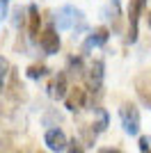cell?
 Wrapping results in <instances>:
<instances>
[{
	"instance_id": "obj_8",
	"label": "cell",
	"mask_w": 151,
	"mask_h": 153,
	"mask_svg": "<svg viewBox=\"0 0 151 153\" xmlns=\"http://www.w3.org/2000/svg\"><path fill=\"white\" fill-rule=\"evenodd\" d=\"M103 62L101 59H94L92 66L87 69V85L92 91H101V82H103Z\"/></svg>"
},
{
	"instance_id": "obj_6",
	"label": "cell",
	"mask_w": 151,
	"mask_h": 153,
	"mask_svg": "<svg viewBox=\"0 0 151 153\" xmlns=\"http://www.w3.org/2000/svg\"><path fill=\"white\" fill-rule=\"evenodd\" d=\"M64 103H67V108L71 112H80L87 105V91L82 89V87H71L69 94L64 96Z\"/></svg>"
},
{
	"instance_id": "obj_16",
	"label": "cell",
	"mask_w": 151,
	"mask_h": 153,
	"mask_svg": "<svg viewBox=\"0 0 151 153\" xmlns=\"http://www.w3.org/2000/svg\"><path fill=\"white\" fill-rule=\"evenodd\" d=\"M9 71H12V64L7 62V57H2V55H0V89L5 87L7 78H9Z\"/></svg>"
},
{
	"instance_id": "obj_19",
	"label": "cell",
	"mask_w": 151,
	"mask_h": 153,
	"mask_svg": "<svg viewBox=\"0 0 151 153\" xmlns=\"http://www.w3.org/2000/svg\"><path fill=\"white\" fill-rule=\"evenodd\" d=\"M140 151H149V140L147 137H140Z\"/></svg>"
},
{
	"instance_id": "obj_2",
	"label": "cell",
	"mask_w": 151,
	"mask_h": 153,
	"mask_svg": "<svg viewBox=\"0 0 151 153\" xmlns=\"http://www.w3.org/2000/svg\"><path fill=\"white\" fill-rule=\"evenodd\" d=\"M5 94H7V98H12L14 103H23V101H28V91H25V87H23V82H21V78H19V73L16 71H9V78H7V82H5Z\"/></svg>"
},
{
	"instance_id": "obj_9",
	"label": "cell",
	"mask_w": 151,
	"mask_h": 153,
	"mask_svg": "<svg viewBox=\"0 0 151 153\" xmlns=\"http://www.w3.org/2000/svg\"><path fill=\"white\" fill-rule=\"evenodd\" d=\"M108 37H110V30L108 27H96L92 34H89V39L85 41V46H82V51L89 53L92 48H96V46H103L108 41Z\"/></svg>"
},
{
	"instance_id": "obj_11",
	"label": "cell",
	"mask_w": 151,
	"mask_h": 153,
	"mask_svg": "<svg viewBox=\"0 0 151 153\" xmlns=\"http://www.w3.org/2000/svg\"><path fill=\"white\" fill-rule=\"evenodd\" d=\"M135 87H138L140 98L151 108V78L149 76H140L138 80H135Z\"/></svg>"
},
{
	"instance_id": "obj_4",
	"label": "cell",
	"mask_w": 151,
	"mask_h": 153,
	"mask_svg": "<svg viewBox=\"0 0 151 153\" xmlns=\"http://www.w3.org/2000/svg\"><path fill=\"white\" fill-rule=\"evenodd\" d=\"M144 9H147V0H131V7H128V41L131 44L138 39V21Z\"/></svg>"
},
{
	"instance_id": "obj_15",
	"label": "cell",
	"mask_w": 151,
	"mask_h": 153,
	"mask_svg": "<svg viewBox=\"0 0 151 153\" xmlns=\"http://www.w3.org/2000/svg\"><path fill=\"white\" fill-rule=\"evenodd\" d=\"M110 19H112V27L117 32L121 30V16H119V2L112 0V5H110Z\"/></svg>"
},
{
	"instance_id": "obj_10",
	"label": "cell",
	"mask_w": 151,
	"mask_h": 153,
	"mask_svg": "<svg viewBox=\"0 0 151 153\" xmlns=\"http://www.w3.org/2000/svg\"><path fill=\"white\" fill-rule=\"evenodd\" d=\"M39 25H41L39 7L30 5V7H28V30H30V37H39Z\"/></svg>"
},
{
	"instance_id": "obj_7",
	"label": "cell",
	"mask_w": 151,
	"mask_h": 153,
	"mask_svg": "<svg viewBox=\"0 0 151 153\" xmlns=\"http://www.w3.org/2000/svg\"><path fill=\"white\" fill-rule=\"evenodd\" d=\"M44 142H46V146H48L50 151H64L67 144H69V140H67V135H64L62 128H50V130H46Z\"/></svg>"
},
{
	"instance_id": "obj_14",
	"label": "cell",
	"mask_w": 151,
	"mask_h": 153,
	"mask_svg": "<svg viewBox=\"0 0 151 153\" xmlns=\"http://www.w3.org/2000/svg\"><path fill=\"white\" fill-rule=\"evenodd\" d=\"M92 110L99 114V121L92 123V128H94L96 133H103V130L108 128V114H105V110H101V108H92Z\"/></svg>"
},
{
	"instance_id": "obj_1",
	"label": "cell",
	"mask_w": 151,
	"mask_h": 153,
	"mask_svg": "<svg viewBox=\"0 0 151 153\" xmlns=\"http://www.w3.org/2000/svg\"><path fill=\"white\" fill-rule=\"evenodd\" d=\"M55 23H57V30H71V27H76V23L85 27L82 14L78 12L76 7H69V5H67V7H60V9H57Z\"/></svg>"
},
{
	"instance_id": "obj_5",
	"label": "cell",
	"mask_w": 151,
	"mask_h": 153,
	"mask_svg": "<svg viewBox=\"0 0 151 153\" xmlns=\"http://www.w3.org/2000/svg\"><path fill=\"white\" fill-rule=\"evenodd\" d=\"M39 46L46 55H55L60 51V34L55 32V27H46L44 32H39Z\"/></svg>"
},
{
	"instance_id": "obj_3",
	"label": "cell",
	"mask_w": 151,
	"mask_h": 153,
	"mask_svg": "<svg viewBox=\"0 0 151 153\" xmlns=\"http://www.w3.org/2000/svg\"><path fill=\"white\" fill-rule=\"evenodd\" d=\"M119 117H121V123H124V130L131 135H138L140 130V110L133 105V103H124L119 110Z\"/></svg>"
},
{
	"instance_id": "obj_12",
	"label": "cell",
	"mask_w": 151,
	"mask_h": 153,
	"mask_svg": "<svg viewBox=\"0 0 151 153\" xmlns=\"http://www.w3.org/2000/svg\"><path fill=\"white\" fill-rule=\"evenodd\" d=\"M50 94L55 98H64L67 96V73H57V78L50 85Z\"/></svg>"
},
{
	"instance_id": "obj_18",
	"label": "cell",
	"mask_w": 151,
	"mask_h": 153,
	"mask_svg": "<svg viewBox=\"0 0 151 153\" xmlns=\"http://www.w3.org/2000/svg\"><path fill=\"white\" fill-rule=\"evenodd\" d=\"M14 25H16V27H21V25H23V9H21V7H19V9H14Z\"/></svg>"
},
{
	"instance_id": "obj_17",
	"label": "cell",
	"mask_w": 151,
	"mask_h": 153,
	"mask_svg": "<svg viewBox=\"0 0 151 153\" xmlns=\"http://www.w3.org/2000/svg\"><path fill=\"white\" fill-rule=\"evenodd\" d=\"M46 73H48V69H46L44 64H32L30 69H28V76L34 78V80H37V78H44Z\"/></svg>"
},
{
	"instance_id": "obj_13",
	"label": "cell",
	"mask_w": 151,
	"mask_h": 153,
	"mask_svg": "<svg viewBox=\"0 0 151 153\" xmlns=\"http://www.w3.org/2000/svg\"><path fill=\"white\" fill-rule=\"evenodd\" d=\"M67 71H69L71 76H82L85 73V64H82V57H69L67 59Z\"/></svg>"
}]
</instances>
